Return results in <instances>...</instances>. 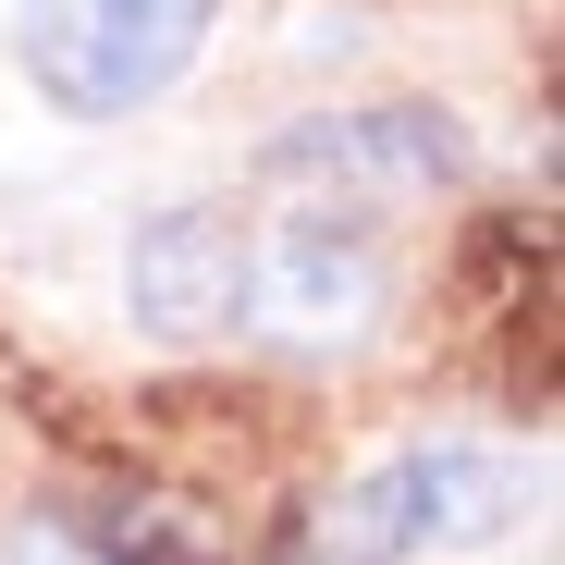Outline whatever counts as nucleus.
<instances>
[{
    "label": "nucleus",
    "mask_w": 565,
    "mask_h": 565,
    "mask_svg": "<svg viewBox=\"0 0 565 565\" xmlns=\"http://www.w3.org/2000/svg\"><path fill=\"white\" fill-rule=\"evenodd\" d=\"M504 516H516V467L492 443H406L320 504L308 565H406L430 541H492Z\"/></svg>",
    "instance_id": "1"
},
{
    "label": "nucleus",
    "mask_w": 565,
    "mask_h": 565,
    "mask_svg": "<svg viewBox=\"0 0 565 565\" xmlns=\"http://www.w3.org/2000/svg\"><path fill=\"white\" fill-rule=\"evenodd\" d=\"M124 308H136L160 344L246 332V234H234L222 210H160V222H136V246H124Z\"/></svg>",
    "instance_id": "4"
},
{
    "label": "nucleus",
    "mask_w": 565,
    "mask_h": 565,
    "mask_svg": "<svg viewBox=\"0 0 565 565\" xmlns=\"http://www.w3.org/2000/svg\"><path fill=\"white\" fill-rule=\"evenodd\" d=\"M394 308V258L344 198L332 210H282L270 234H246V320L282 344H356Z\"/></svg>",
    "instance_id": "3"
},
{
    "label": "nucleus",
    "mask_w": 565,
    "mask_h": 565,
    "mask_svg": "<svg viewBox=\"0 0 565 565\" xmlns=\"http://www.w3.org/2000/svg\"><path fill=\"white\" fill-rule=\"evenodd\" d=\"M282 184H332V198H430L467 172V136L443 111H320L270 148Z\"/></svg>",
    "instance_id": "5"
},
{
    "label": "nucleus",
    "mask_w": 565,
    "mask_h": 565,
    "mask_svg": "<svg viewBox=\"0 0 565 565\" xmlns=\"http://www.w3.org/2000/svg\"><path fill=\"white\" fill-rule=\"evenodd\" d=\"M74 541L111 565H234V541L198 504H74Z\"/></svg>",
    "instance_id": "6"
},
{
    "label": "nucleus",
    "mask_w": 565,
    "mask_h": 565,
    "mask_svg": "<svg viewBox=\"0 0 565 565\" xmlns=\"http://www.w3.org/2000/svg\"><path fill=\"white\" fill-rule=\"evenodd\" d=\"M198 38H210V0H25V25H13L25 74L74 124L148 111L160 86L198 62Z\"/></svg>",
    "instance_id": "2"
}]
</instances>
